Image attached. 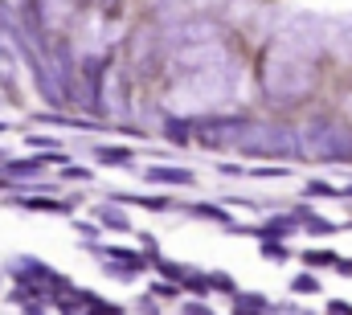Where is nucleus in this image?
<instances>
[{
    "instance_id": "nucleus-8",
    "label": "nucleus",
    "mask_w": 352,
    "mask_h": 315,
    "mask_svg": "<svg viewBox=\"0 0 352 315\" xmlns=\"http://www.w3.org/2000/svg\"><path fill=\"white\" fill-rule=\"evenodd\" d=\"M164 131H168V140H176V144L192 140V131H184V127H180V119H168V123H164Z\"/></svg>"
},
{
    "instance_id": "nucleus-7",
    "label": "nucleus",
    "mask_w": 352,
    "mask_h": 315,
    "mask_svg": "<svg viewBox=\"0 0 352 315\" xmlns=\"http://www.w3.org/2000/svg\"><path fill=\"white\" fill-rule=\"evenodd\" d=\"M188 213H192V217H213V221H221V226H230V217H226V213H221L217 205H192Z\"/></svg>"
},
{
    "instance_id": "nucleus-3",
    "label": "nucleus",
    "mask_w": 352,
    "mask_h": 315,
    "mask_svg": "<svg viewBox=\"0 0 352 315\" xmlns=\"http://www.w3.org/2000/svg\"><path fill=\"white\" fill-rule=\"evenodd\" d=\"M0 168H4L8 176H29V180H33V176H41V168H45V156H33V160H4Z\"/></svg>"
},
{
    "instance_id": "nucleus-10",
    "label": "nucleus",
    "mask_w": 352,
    "mask_h": 315,
    "mask_svg": "<svg viewBox=\"0 0 352 315\" xmlns=\"http://www.w3.org/2000/svg\"><path fill=\"white\" fill-rule=\"evenodd\" d=\"M62 176H66V180H87L90 172H87V168H66V172H62Z\"/></svg>"
},
{
    "instance_id": "nucleus-6",
    "label": "nucleus",
    "mask_w": 352,
    "mask_h": 315,
    "mask_svg": "<svg viewBox=\"0 0 352 315\" xmlns=\"http://www.w3.org/2000/svg\"><path fill=\"white\" fill-rule=\"evenodd\" d=\"M98 217H102V226L115 230V234H127V230H131V221H127L119 209H98Z\"/></svg>"
},
{
    "instance_id": "nucleus-5",
    "label": "nucleus",
    "mask_w": 352,
    "mask_h": 315,
    "mask_svg": "<svg viewBox=\"0 0 352 315\" xmlns=\"http://www.w3.org/2000/svg\"><path fill=\"white\" fill-rule=\"evenodd\" d=\"M119 201L144 205V209H152V213H168V209H173V201H168V197H119Z\"/></svg>"
},
{
    "instance_id": "nucleus-4",
    "label": "nucleus",
    "mask_w": 352,
    "mask_h": 315,
    "mask_svg": "<svg viewBox=\"0 0 352 315\" xmlns=\"http://www.w3.org/2000/svg\"><path fill=\"white\" fill-rule=\"evenodd\" d=\"M131 156H135L131 148H111V144H98V148H94V160H98V164H111V168H127Z\"/></svg>"
},
{
    "instance_id": "nucleus-9",
    "label": "nucleus",
    "mask_w": 352,
    "mask_h": 315,
    "mask_svg": "<svg viewBox=\"0 0 352 315\" xmlns=\"http://www.w3.org/2000/svg\"><path fill=\"white\" fill-rule=\"evenodd\" d=\"M25 140H29L33 148H45V152H54V148H58V140H50V135H25Z\"/></svg>"
},
{
    "instance_id": "nucleus-11",
    "label": "nucleus",
    "mask_w": 352,
    "mask_h": 315,
    "mask_svg": "<svg viewBox=\"0 0 352 315\" xmlns=\"http://www.w3.org/2000/svg\"><path fill=\"white\" fill-rule=\"evenodd\" d=\"M4 127H8V123H0V131H4Z\"/></svg>"
},
{
    "instance_id": "nucleus-2",
    "label": "nucleus",
    "mask_w": 352,
    "mask_h": 315,
    "mask_svg": "<svg viewBox=\"0 0 352 315\" xmlns=\"http://www.w3.org/2000/svg\"><path fill=\"white\" fill-rule=\"evenodd\" d=\"M12 205H21V209H41V213H70V209H74V201H54V197H16Z\"/></svg>"
},
{
    "instance_id": "nucleus-1",
    "label": "nucleus",
    "mask_w": 352,
    "mask_h": 315,
    "mask_svg": "<svg viewBox=\"0 0 352 315\" xmlns=\"http://www.w3.org/2000/svg\"><path fill=\"white\" fill-rule=\"evenodd\" d=\"M148 184H192V172L188 168H173V164H152L144 172Z\"/></svg>"
}]
</instances>
